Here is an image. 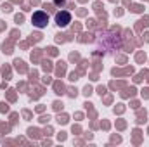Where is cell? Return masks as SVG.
I'll list each match as a JSON object with an SVG mask.
<instances>
[{
	"label": "cell",
	"mask_w": 149,
	"mask_h": 147,
	"mask_svg": "<svg viewBox=\"0 0 149 147\" xmlns=\"http://www.w3.org/2000/svg\"><path fill=\"white\" fill-rule=\"evenodd\" d=\"M70 21H71V16H70V12H66V10H63V12H59V14L56 16V23H57L59 26H66Z\"/></svg>",
	"instance_id": "cell-1"
},
{
	"label": "cell",
	"mask_w": 149,
	"mask_h": 147,
	"mask_svg": "<svg viewBox=\"0 0 149 147\" xmlns=\"http://www.w3.org/2000/svg\"><path fill=\"white\" fill-rule=\"evenodd\" d=\"M42 17H43L42 14H37V16H35V21H37L35 24H37V26H40V28H42V26H45V23H47V21H42Z\"/></svg>",
	"instance_id": "cell-2"
}]
</instances>
